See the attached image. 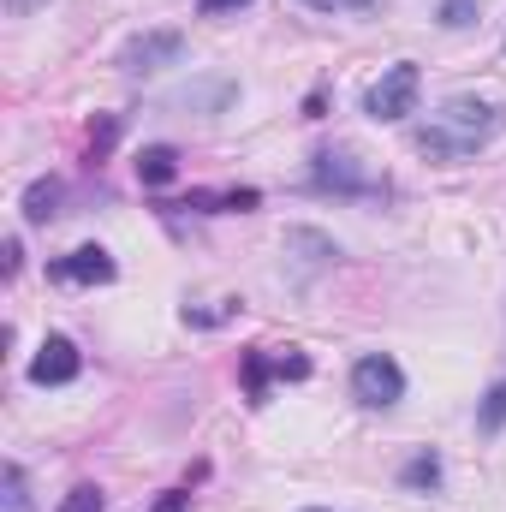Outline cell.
<instances>
[{"mask_svg": "<svg viewBox=\"0 0 506 512\" xmlns=\"http://www.w3.org/2000/svg\"><path fill=\"white\" fill-rule=\"evenodd\" d=\"M399 483H405V489H435V483H441V459H435V453H417V459L399 471Z\"/></svg>", "mask_w": 506, "mask_h": 512, "instance_id": "7c38bea8", "label": "cell"}, {"mask_svg": "<svg viewBox=\"0 0 506 512\" xmlns=\"http://www.w3.org/2000/svg\"><path fill=\"white\" fill-rule=\"evenodd\" d=\"M185 507H191V495H185V489H173V495H167L155 512H185Z\"/></svg>", "mask_w": 506, "mask_h": 512, "instance_id": "ffe728a7", "label": "cell"}, {"mask_svg": "<svg viewBox=\"0 0 506 512\" xmlns=\"http://www.w3.org/2000/svg\"><path fill=\"white\" fill-rule=\"evenodd\" d=\"M0 489H6V501H0V512H30V489H24V465H6V471H0Z\"/></svg>", "mask_w": 506, "mask_h": 512, "instance_id": "4fadbf2b", "label": "cell"}, {"mask_svg": "<svg viewBox=\"0 0 506 512\" xmlns=\"http://www.w3.org/2000/svg\"><path fill=\"white\" fill-rule=\"evenodd\" d=\"M286 256H292V274H298V280H316L322 268L340 262V245H334L328 233H316V227H292V233H286Z\"/></svg>", "mask_w": 506, "mask_h": 512, "instance_id": "8992f818", "label": "cell"}, {"mask_svg": "<svg viewBox=\"0 0 506 512\" xmlns=\"http://www.w3.org/2000/svg\"><path fill=\"white\" fill-rule=\"evenodd\" d=\"M78 370H84V358H78V346H72L66 334H48L42 352L30 358V382L36 387H66Z\"/></svg>", "mask_w": 506, "mask_h": 512, "instance_id": "52a82bcc", "label": "cell"}, {"mask_svg": "<svg viewBox=\"0 0 506 512\" xmlns=\"http://www.w3.org/2000/svg\"><path fill=\"white\" fill-rule=\"evenodd\" d=\"M239 6H251V0H197L203 18H221V12H239Z\"/></svg>", "mask_w": 506, "mask_h": 512, "instance_id": "e0dca14e", "label": "cell"}, {"mask_svg": "<svg viewBox=\"0 0 506 512\" xmlns=\"http://www.w3.org/2000/svg\"><path fill=\"white\" fill-rule=\"evenodd\" d=\"M42 6H48V0H6V12H12V18H24V12H42Z\"/></svg>", "mask_w": 506, "mask_h": 512, "instance_id": "44dd1931", "label": "cell"}, {"mask_svg": "<svg viewBox=\"0 0 506 512\" xmlns=\"http://www.w3.org/2000/svg\"><path fill=\"white\" fill-rule=\"evenodd\" d=\"M60 512H108V495H102L96 483H78V489L60 501Z\"/></svg>", "mask_w": 506, "mask_h": 512, "instance_id": "5bb4252c", "label": "cell"}, {"mask_svg": "<svg viewBox=\"0 0 506 512\" xmlns=\"http://www.w3.org/2000/svg\"><path fill=\"white\" fill-rule=\"evenodd\" d=\"M173 173H179V155H173L167 143H149V149L137 155V179H143V185H167Z\"/></svg>", "mask_w": 506, "mask_h": 512, "instance_id": "30bf717a", "label": "cell"}, {"mask_svg": "<svg viewBox=\"0 0 506 512\" xmlns=\"http://www.w3.org/2000/svg\"><path fill=\"white\" fill-rule=\"evenodd\" d=\"M477 429H483V435H501L506 429V382H495L489 387V399L477 405Z\"/></svg>", "mask_w": 506, "mask_h": 512, "instance_id": "8fae6325", "label": "cell"}, {"mask_svg": "<svg viewBox=\"0 0 506 512\" xmlns=\"http://www.w3.org/2000/svg\"><path fill=\"white\" fill-rule=\"evenodd\" d=\"M18 262H24V245H18V239H6V262H0V268H6V280L18 274Z\"/></svg>", "mask_w": 506, "mask_h": 512, "instance_id": "d6986e66", "label": "cell"}, {"mask_svg": "<svg viewBox=\"0 0 506 512\" xmlns=\"http://www.w3.org/2000/svg\"><path fill=\"white\" fill-rule=\"evenodd\" d=\"M114 137H120V126H114V120H102V126L90 131V155H108V149H114Z\"/></svg>", "mask_w": 506, "mask_h": 512, "instance_id": "2e32d148", "label": "cell"}, {"mask_svg": "<svg viewBox=\"0 0 506 512\" xmlns=\"http://www.w3.org/2000/svg\"><path fill=\"white\" fill-rule=\"evenodd\" d=\"M417 96H423V72H417L411 60H399V66H387L376 84L364 90V114L381 120V126H393V120L417 114Z\"/></svg>", "mask_w": 506, "mask_h": 512, "instance_id": "7a4b0ae2", "label": "cell"}, {"mask_svg": "<svg viewBox=\"0 0 506 512\" xmlns=\"http://www.w3.org/2000/svg\"><path fill=\"white\" fill-rule=\"evenodd\" d=\"M310 512H322V507H310Z\"/></svg>", "mask_w": 506, "mask_h": 512, "instance_id": "7402d4cb", "label": "cell"}, {"mask_svg": "<svg viewBox=\"0 0 506 512\" xmlns=\"http://www.w3.org/2000/svg\"><path fill=\"white\" fill-rule=\"evenodd\" d=\"M316 191H340V197H376L381 179L364 167V155H352V149H328V155H316Z\"/></svg>", "mask_w": 506, "mask_h": 512, "instance_id": "277c9868", "label": "cell"}, {"mask_svg": "<svg viewBox=\"0 0 506 512\" xmlns=\"http://www.w3.org/2000/svg\"><path fill=\"white\" fill-rule=\"evenodd\" d=\"M352 393H358L364 405L387 411V405H399V399H405V370H399L387 352H370V358H358V364H352Z\"/></svg>", "mask_w": 506, "mask_h": 512, "instance_id": "5b68a950", "label": "cell"}, {"mask_svg": "<svg viewBox=\"0 0 506 512\" xmlns=\"http://www.w3.org/2000/svg\"><path fill=\"white\" fill-rule=\"evenodd\" d=\"M304 6H316V12H352V6H370V0H304Z\"/></svg>", "mask_w": 506, "mask_h": 512, "instance_id": "ac0fdd59", "label": "cell"}, {"mask_svg": "<svg viewBox=\"0 0 506 512\" xmlns=\"http://www.w3.org/2000/svg\"><path fill=\"white\" fill-rule=\"evenodd\" d=\"M477 12H483V0H441V24H447V30L477 24Z\"/></svg>", "mask_w": 506, "mask_h": 512, "instance_id": "9a60e30c", "label": "cell"}, {"mask_svg": "<svg viewBox=\"0 0 506 512\" xmlns=\"http://www.w3.org/2000/svg\"><path fill=\"white\" fill-rule=\"evenodd\" d=\"M501 131H506V108H501V102L453 96L441 114H429V120L417 126V137H411V143H417L429 161H465V155L489 149Z\"/></svg>", "mask_w": 506, "mask_h": 512, "instance_id": "6da1fadb", "label": "cell"}, {"mask_svg": "<svg viewBox=\"0 0 506 512\" xmlns=\"http://www.w3.org/2000/svg\"><path fill=\"white\" fill-rule=\"evenodd\" d=\"M179 60H185V36L179 30H143V36H131L120 48V72L126 78H155V72H167Z\"/></svg>", "mask_w": 506, "mask_h": 512, "instance_id": "3957f363", "label": "cell"}, {"mask_svg": "<svg viewBox=\"0 0 506 512\" xmlns=\"http://www.w3.org/2000/svg\"><path fill=\"white\" fill-rule=\"evenodd\" d=\"M48 274H54V280H72V286H108L120 268H114V256L102 251V245H78L72 256H60Z\"/></svg>", "mask_w": 506, "mask_h": 512, "instance_id": "ba28073f", "label": "cell"}, {"mask_svg": "<svg viewBox=\"0 0 506 512\" xmlns=\"http://www.w3.org/2000/svg\"><path fill=\"white\" fill-rule=\"evenodd\" d=\"M60 215V179H36L30 191H24V221L30 227H48Z\"/></svg>", "mask_w": 506, "mask_h": 512, "instance_id": "9c48e42d", "label": "cell"}]
</instances>
